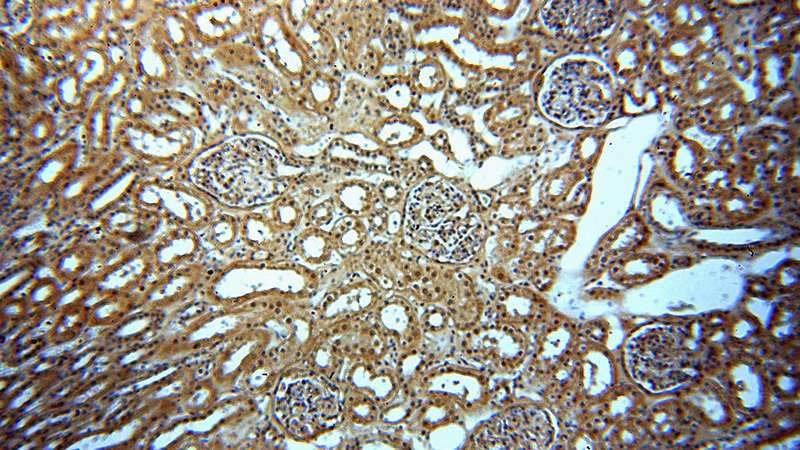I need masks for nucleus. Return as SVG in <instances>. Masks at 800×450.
Listing matches in <instances>:
<instances>
[{"label":"nucleus","mask_w":800,"mask_h":450,"mask_svg":"<svg viewBox=\"0 0 800 450\" xmlns=\"http://www.w3.org/2000/svg\"><path fill=\"white\" fill-rule=\"evenodd\" d=\"M74 298L61 302L53 314L44 339L51 346H59L79 338L88 329V299L75 289Z\"/></svg>","instance_id":"obj_14"},{"label":"nucleus","mask_w":800,"mask_h":450,"mask_svg":"<svg viewBox=\"0 0 800 450\" xmlns=\"http://www.w3.org/2000/svg\"><path fill=\"white\" fill-rule=\"evenodd\" d=\"M144 170L145 166L136 161L120 164L97 185L77 220L82 225H93L109 210L130 201L134 189L145 178Z\"/></svg>","instance_id":"obj_12"},{"label":"nucleus","mask_w":800,"mask_h":450,"mask_svg":"<svg viewBox=\"0 0 800 450\" xmlns=\"http://www.w3.org/2000/svg\"><path fill=\"white\" fill-rule=\"evenodd\" d=\"M463 195L444 180L426 181L411 194L407 207L408 228L431 229L464 210Z\"/></svg>","instance_id":"obj_11"},{"label":"nucleus","mask_w":800,"mask_h":450,"mask_svg":"<svg viewBox=\"0 0 800 450\" xmlns=\"http://www.w3.org/2000/svg\"><path fill=\"white\" fill-rule=\"evenodd\" d=\"M113 148L151 167L173 168L194 150L189 122L169 116L160 120H122L113 128Z\"/></svg>","instance_id":"obj_2"},{"label":"nucleus","mask_w":800,"mask_h":450,"mask_svg":"<svg viewBox=\"0 0 800 450\" xmlns=\"http://www.w3.org/2000/svg\"><path fill=\"white\" fill-rule=\"evenodd\" d=\"M480 224L468 212L460 213L431 229L413 232V240L426 254L443 261L469 258L477 247Z\"/></svg>","instance_id":"obj_8"},{"label":"nucleus","mask_w":800,"mask_h":450,"mask_svg":"<svg viewBox=\"0 0 800 450\" xmlns=\"http://www.w3.org/2000/svg\"><path fill=\"white\" fill-rule=\"evenodd\" d=\"M329 233L334 250L341 256L358 252L364 246L367 237L363 221L351 215L338 219Z\"/></svg>","instance_id":"obj_18"},{"label":"nucleus","mask_w":800,"mask_h":450,"mask_svg":"<svg viewBox=\"0 0 800 450\" xmlns=\"http://www.w3.org/2000/svg\"><path fill=\"white\" fill-rule=\"evenodd\" d=\"M55 132L56 125L52 116L42 114L33 117L26 125H23L20 146L29 151L38 149L54 137Z\"/></svg>","instance_id":"obj_22"},{"label":"nucleus","mask_w":800,"mask_h":450,"mask_svg":"<svg viewBox=\"0 0 800 450\" xmlns=\"http://www.w3.org/2000/svg\"><path fill=\"white\" fill-rule=\"evenodd\" d=\"M239 235V221L230 214L216 212L200 232L204 244L218 251L232 247Z\"/></svg>","instance_id":"obj_19"},{"label":"nucleus","mask_w":800,"mask_h":450,"mask_svg":"<svg viewBox=\"0 0 800 450\" xmlns=\"http://www.w3.org/2000/svg\"><path fill=\"white\" fill-rule=\"evenodd\" d=\"M301 218L300 206L292 197L285 196L273 203L270 219L279 231L293 230Z\"/></svg>","instance_id":"obj_23"},{"label":"nucleus","mask_w":800,"mask_h":450,"mask_svg":"<svg viewBox=\"0 0 800 450\" xmlns=\"http://www.w3.org/2000/svg\"><path fill=\"white\" fill-rule=\"evenodd\" d=\"M67 293L50 274L36 276L21 292L32 312L55 313Z\"/></svg>","instance_id":"obj_16"},{"label":"nucleus","mask_w":800,"mask_h":450,"mask_svg":"<svg viewBox=\"0 0 800 450\" xmlns=\"http://www.w3.org/2000/svg\"><path fill=\"white\" fill-rule=\"evenodd\" d=\"M161 217L131 201L102 215L92 226L121 249L149 244L160 230Z\"/></svg>","instance_id":"obj_10"},{"label":"nucleus","mask_w":800,"mask_h":450,"mask_svg":"<svg viewBox=\"0 0 800 450\" xmlns=\"http://www.w3.org/2000/svg\"><path fill=\"white\" fill-rule=\"evenodd\" d=\"M80 149L79 142L70 138L35 161L17 186L14 205L29 209L50 201L75 168Z\"/></svg>","instance_id":"obj_6"},{"label":"nucleus","mask_w":800,"mask_h":450,"mask_svg":"<svg viewBox=\"0 0 800 450\" xmlns=\"http://www.w3.org/2000/svg\"><path fill=\"white\" fill-rule=\"evenodd\" d=\"M154 277L200 262L204 243L200 233L187 227H169L148 244Z\"/></svg>","instance_id":"obj_13"},{"label":"nucleus","mask_w":800,"mask_h":450,"mask_svg":"<svg viewBox=\"0 0 800 450\" xmlns=\"http://www.w3.org/2000/svg\"><path fill=\"white\" fill-rule=\"evenodd\" d=\"M207 274L200 261L153 277L138 293L139 309L170 313L192 302Z\"/></svg>","instance_id":"obj_7"},{"label":"nucleus","mask_w":800,"mask_h":450,"mask_svg":"<svg viewBox=\"0 0 800 450\" xmlns=\"http://www.w3.org/2000/svg\"><path fill=\"white\" fill-rule=\"evenodd\" d=\"M335 214V205L331 200H324L311 207L306 215L311 226L321 228L331 222Z\"/></svg>","instance_id":"obj_24"},{"label":"nucleus","mask_w":800,"mask_h":450,"mask_svg":"<svg viewBox=\"0 0 800 450\" xmlns=\"http://www.w3.org/2000/svg\"><path fill=\"white\" fill-rule=\"evenodd\" d=\"M153 277L154 268L147 244L124 249L92 270L73 289L88 300L107 294L139 293Z\"/></svg>","instance_id":"obj_4"},{"label":"nucleus","mask_w":800,"mask_h":450,"mask_svg":"<svg viewBox=\"0 0 800 450\" xmlns=\"http://www.w3.org/2000/svg\"><path fill=\"white\" fill-rule=\"evenodd\" d=\"M542 101L546 112L566 123L595 124L609 112L614 100L610 74L599 64L574 60L550 77Z\"/></svg>","instance_id":"obj_1"},{"label":"nucleus","mask_w":800,"mask_h":450,"mask_svg":"<svg viewBox=\"0 0 800 450\" xmlns=\"http://www.w3.org/2000/svg\"><path fill=\"white\" fill-rule=\"evenodd\" d=\"M113 148L98 160L75 167L60 184L45 209L47 224L70 228L97 185L124 160Z\"/></svg>","instance_id":"obj_5"},{"label":"nucleus","mask_w":800,"mask_h":450,"mask_svg":"<svg viewBox=\"0 0 800 450\" xmlns=\"http://www.w3.org/2000/svg\"><path fill=\"white\" fill-rule=\"evenodd\" d=\"M131 202L157 213L169 227L201 232L216 213L215 200L178 176L145 177L134 189Z\"/></svg>","instance_id":"obj_3"},{"label":"nucleus","mask_w":800,"mask_h":450,"mask_svg":"<svg viewBox=\"0 0 800 450\" xmlns=\"http://www.w3.org/2000/svg\"><path fill=\"white\" fill-rule=\"evenodd\" d=\"M334 250L330 233L310 226L295 239L296 254L309 264H322L331 258Z\"/></svg>","instance_id":"obj_17"},{"label":"nucleus","mask_w":800,"mask_h":450,"mask_svg":"<svg viewBox=\"0 0 800 450\" xmlns=\"http://www.w3.org/2000/svg\"><path fill=\"white\" fill-rule=\"evenodd\" d=\"M138 309V293L100 296L89 304L88 329L111 328Z\"/></svg>","instance_id":"obj_15"},{"label":"nucleus","mask_w":800,"mask_h":450,"mask_svg":"<svg viewBox=\"0 0 800 450\" xmlns=\"http://www.w3.org/2000/svg\"><path fill=\"white\" fill-rule=\"evenodd\" d=\"M279 232L267 215L249 214L239 221L240 238L252 247H269L276 241Z\"/></svg>","instance_id":"obj_20"},{"label":"nucleus","mask_w":800,"mask_h":450,"mask_svg":"<svg viewBox=\"0 0 800 450\" xmlns=\"http://www.w3.org/2000/svg\"><path fill=\"white\" fill-rule=\"evenodd\" d=\"M372 193L365 182L351 181L337 188L335 203L351 216L364 214L371 207Z\"/></svg>","instance_id":"obj_21"},{"label":"nucleus","mask_w":800,"mask_h":450,"mask_svg":"<svg viewBox=\"0 0 800 450\" xmlns=\"http://www.w3.org/2000/svg\"><path fill=\"white\" fill-rule=\"evenodd\" d=\"M616 4L600 1L550 2L543 10L546 24L567 38H587L606 29L615 19Z\"/></svg>","instance_id":"obj_9"}]
</instances>
